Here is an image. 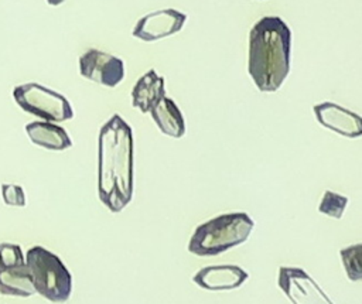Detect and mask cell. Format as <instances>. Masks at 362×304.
I'll return each instance as SVG.
<instances>
[{
	"instance_id": "cell-1",
	"label": "cell",
	"mask_w": 362,
	"mask_h": 304,
	"mask_svg": "<svg viewBox=\"0 0 362 304\" xmlns=\"http://www.w3.org/2000/svg\"><path fill=\"white\" fill-rule=\"evenodd\" d=\"M98 194L110 212H120L133 197V131L115 113L99 130Z\"/></svg>"
},
{
	"instance_id": "cell-2",
	"label": "cell",
	"mask_w": 362,
	"mask_h": 304,
	"mask_svg": "<svg viewBox=\"0 0 362 304\" xmlns=\"http://www.w3.org/2000/svg\"><path fill=\"white\" fill-rule=\"evenodd\" d=\"M291 31L277 16H266L249 33L247 71L262 92L277 90L290 71Z\"/></svg>"
},
{
	"instance_id": "cell-3",
	"label": "cell",
	"mask_w": 362,
	"mask_h": 304,
	"mask_svg": "<svg viewBox=\"0 0 362 304\" xmlns=\"http://www.w3.org/2000/svg\"><path fill=\"white\" fill-rule=\"evenodd\" d=\"M255 228L246 212L218 215L198 225L188 242V252L195 256H216L246 242Z\"/></svg>"
},
{
	"instance_id": "cell-4",
	"label": "cell",
	"mask_w": 362,
	"mask_h": 304,
	"mask_svg": "<svg viewBox=\"0 0 362 304\" xmlns=\"http://www.w3.org/2000/svg\"><path fill=\"white\" fill-rule=\"evenodd\" d=\"M24 260L35 293L52 303H65L71 297L72 276L55 253L42 246H33Z\"/></svg>"
},
{
	"instance_id": "cell-5",
	"label": "cell",
	"mask_w": 362,
	"mask_h": 304,
	"mask_svg": "<svg viewBox=\"0 0 362 304\" xmlns=\"http://www.w3.org/2000/svg\"><path fill=\"white\" fill-rule=\"evenodd\" d=\"M13 98L24 112L45 122H65L74 117L72 106L64 95L35 82L16 86Z\"/></svg>"
},
{
	"instance_id": "cell-6",
	"label": "cell",
	"mask_w": 362,
	"mask_h": 304,
	"mask_svg": "<svg viewBox=\"0 0 362 304\" xmlns=\"http://www.w3.org/2000/svg\"><path fill=\"white\" fill-rule=\"evenodd\" d=\"M277 284L293 304H334L314 279L300 267L281 266Z\"/></svg>"
},
{
	"instance_id": "cell-7",
	"label": "cell",
	"mask_w": 362,
	"mask_h": 304,
	"mask_svg": "<svg viewBox=\"0 0 362 304\" xmlns=\"http://www.w3.org/2000/svg\"><path fill=\"white\" fill-rule=\"evenodd\" d=\"M79 72L89 81L115 88L124 78V62L112 54L90 48L79 57Z\"/></svg>"
},
{
	"instance_id": "cell-8",
	"label": "cell",
	"mask_w": 362,
	"mask_h": 304,
	"mask_svg": "<svg viewBox=\"0 0 362 304\" xmlns=\"http://www.w3.org/2000/svg\"><path fill=\"white\" fill-rule=\"evenodd\" d=\"M185 21L187 14L175 8L157 10L139 18L133 27L132 35L147 42L157 41L181 31Z\"/></svg>"
},
{
	"instance_id": "cell-9",
	"label": "cell",
	"mask_w": 362,
	"mask_h": 304,
	"mask_svg": "<svg viewBox=\"0 0 362 304\" xmlns=\"http://www.w3.org/2000/svg\"><path fill=\"white\" fill-rule=\"evenodd\" d=\"M313 110L320 124L341 136L355 139L362 134L361 116L334 102L314 105Z\"/></svg>"
},
{
	"instance_id": "cell-10",
	"label": "cell",
	"mask_w": 362,
	"mask_h": 304,
	"mask_svg": "<svg viewBox=\"0 0 362 304\" xmlns=\"http://www.w3.org/2000/svg\"><path fill=\"white\" fill-rule=\"evenodd\" d=\"M249 277L242 267L235 264H219V266H206L198 270L194 276V283L201 288L211 291L233 290L242 286Z\"/></svg>"
},
{
	"instance_id": "cell-11",
	"label": "cell",
	"mask_w": 362,
	"mask_h": 304,
	"mask_svg": "<svg viewBox=\"0 0 362 304\" xmlns=\"http://www.w3.org/2000/svg\"><path fill=\"white\" fill-rule=\"evenodd\" d=\"M163 96H165L164 78L154 69H150L134 83L132 89V105L141 113H147Z\"/></svg>"
},
{
	"instance_id": "cell-12",
	"label": "cell",
	"mask_w": 362,
	"mask_h": 304,
	"mask_svg": "<svg viewBox=\"0 0 362 304\" xmlns=\"http://www.w3.org/2000/svg\"><path fill=\"white\" fill-rule=\"evenodd\" d=\"M30 140L47 150L62 151L72 147V140L66 130L52 122H31L25 124Z\"/></svg>"
},
{
	"instance_id": "cell-13",
	"label": "cell",
	"mask_w": 362,
	"mask_h": 304,
	"mask_svg": "<svg viewBox=\"0 0 362 304\" xmlns=\"http://www.w3.org/2000/svg\"><path fill=\"white\" fill-rule=\"evenodd\" d=\"M151 117L157 127L167 136L180 139L185 133L184 116L177 106V103L168 98L163 96L150 110Z\"/></svg>"
},
{
	"instance_id": "cell-14",
	"label": "cell",
	"mask_w": 362,
	"mask_h": 304,
	"mask_svg": "<svg viewBox=\"0 0 362 304\" xmlns=\"http://www.w3.org/2000/svg\"><path fill=\"white\" fill-rule=\"evenodd\" d=\"M34 293L35 288L25 263L14 267L0 266V294L30 297Z\"/></svg>"
},
{
	"instance_id": "cell-15",
	"label": "cell",
	"mask_w": 362,
	"mask_h": 304,
	"mask_svg": "<svg viewBox=\"0 0 362 304\" xmlns=\"http://www.w3.org/2000/svg\"><path fill=\"white\" fill-rule=\"evenodd\" d=\"M346 277L352 281H359L362 279V245L356 243L346 246L339 250Z\"/></svg>"
},
{
	"instance_id": "cell-16",
	"label": "cell",
	"mask_w": 362,
	"mask_h": 304,
	"mask_svg": "<svg viewBox=\"0 0 362 304\" xmlns=\"http://www.w3.org/2000/svg\"><path fill=\"white\" fill-rule=\"evenodd\" d=\"M348 204V198L338 194V192H334V191H325L324 195H322V199L320 202V206H318V211L324 215H328L331 218H335V219H339L342 218V214L345 211V206Z\"/></svg>"
},
{
	"instance_id": "cell-17",
	"label": "cell",
	"mask_w": 362,
	"mask_h": 304,
	"mask_svg": "<svg viewBox=\"0 0 362 304\" xmlns=\"http://www.w3.org/2000/svg\"><path fill=\"white\" fill-rule=\"evenodd\" d=\"M24 256L20 245L16 243H0V266L4 267H14L24 264Z\"/></svg>"
},
{
	"instance_id": "cell-18",
	"label": "cell",
	"mask_w": 362,
	"mask_h": 304,
	"mask_svg": "<svg viewBox=\"0 0 362 304\" xmlns=\"http://www.w3.org/2000/svg\"><path fill=\"white\" fill-rule=\"evenodd\" d=\"M1 197L4 204L11 206H24L25 205V195L20 185L14 184H3L1 185Z\"/></svg>"
},
{
	"instance_id": "cell-19",
	"label": "cell",
	"mask_w": 362,
	"mask_h": 304,
	"mask_svg": "<svg viewBox=\"0 0 362 304\" xmlns=\"http://www.w3.org/2000/svg\"><path fill=\"white\" fill-rule=\"evenodd\" d=\"M65 0H47V3L48 4H51V6H59L61 3H64Z\"/></svg>"
}]
</instances>
